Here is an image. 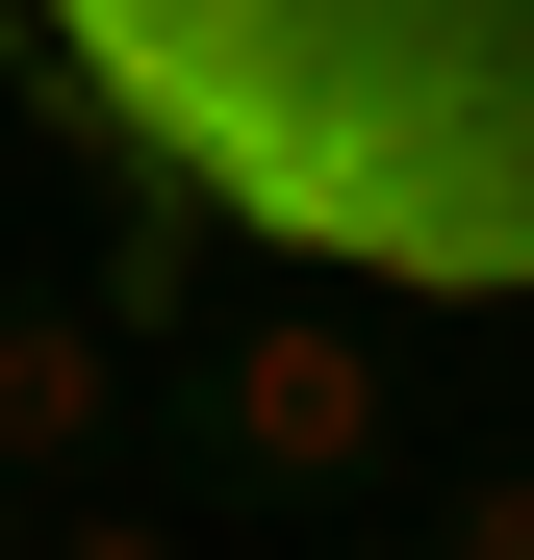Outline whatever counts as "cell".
I'll return each instance as SVG.
<instances>
[{
  "instance_id": "cell-1",
  "label": "cell",
  "mask_w": 534,
  "mask_h": 560,
  "mask_svg": "<svg viewBox=\"0 0 534 560\" xmlns=\"http://www.w3.org/2000/svg\"><path fill=\"white\" fill-rule=\"evenodd\" d=\"M103 230L356 306H534V0H0Z\"/></svg>"
},
{
  "instance_id": "cell-2",
  "label": "cell",
  "mask_w": 534,
  "mask_h": 560,
  "mask_svg": "<svg viewBox=\"0 0 534 560\" xmlns=\"http://www.w3.org/2000/svg\"><path fill=\"white\" fill-rule=\"evenodd\" d=\"M407 331L382 306H306V280H254V306H204V357L153 383V485L178 510H281V535H356L407 510Z\"/></svg>"
},
{
  "instance_id": "cell-3",
  "label": "cell",
  "mask_w": 534,
  "mask_h": 560,
  "mask_svg": "<svg viewBox=\"0 0 534 560\" xmlns=\"http://www.w3.org/2000/svg\"><path fill=\"white\" fill-rule=\"evenodd\" d=\"M0 485H153V357L76 306V280H0Z\"/></svg>"
},
{
  "instance_id": "cell-4",
  "label": "cell",
  "mask_w": 534,
  "mask_h": 560,
  "mask_svg": "<svg viewBox=\"0 0 534 560\" xmlns=\"http://www.w3.org/2000/svg\"><path fill=\"white\" fill-rule=\"evenodd\" d=\"M356 560H534V433H432L407 510H356Z\"/></svg>"
},
{
  "instance_id": "cell-5",
  "label": "cell",
  "mask_w": 534,
  "mask_h": 560,
  "mask_svg": "<svg viewBox=\"0 0 534 560\" xmlns=\"http://www.w3.org/2000/svg\"><path fill=\"white\" fill-rule=\"evenodd\" d=\"M26 560H204V510H178V485H51Z\"/></svg>"
},
{
  "instance_id": "cell-6",
  "label": "cell",
  "mask_w": 534,
  "mask_h": 560,
  "mask_svg": "<svg viewBox=\"0 0 534 560\" xmlns=\"http://www.w3.org/2000/svg\"><path fill=\"white\" fill-rule=\"evenodd\" d=\"M26 535H51V510H26V485H0V560H26Z\"/></svg>"
}]
</instances>
